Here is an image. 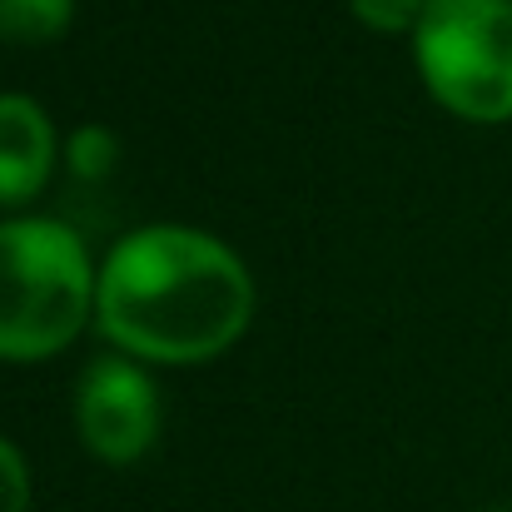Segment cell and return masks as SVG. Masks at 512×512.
<instances>
[{"label": "cell", "mask_w": 512, "mask_h": 512, "mask_svg": "<svg viewBox=\"0 0 512 512\" xmlns=\"http://www.w3.org/2000/svg\"><path fill=\"white\" fill-rule=\"evenodd\" d=\"M100 274L65 219L0 224V358H45L85 329Z\"/></svg>", "instance_id": "obj_2"}, {"label": "cell", "mask_w": 512, "mask_h": 512, "mask_svg": "<svg viewBox=\"0 0 512 512\" xmlns=\"http://www.w3.org/2000/svg\"><path fill=\"white\" fill-rule=\"evenodd\" d=\"M30 508V473L25 458L10 438H0V512H25Z\"/></svg>", "instance_id": "obj_9"}, {"label": "cell", "mask_w": 512, "mask_h": 512, "mask_svg": "<svg viewBox=\"0 0 512 512\" xmlns=\"http://www.w3.org/2000/svg\"><path fill=\"white\" fill-rule=\"evenodd\" d=\"M80 443L105 463H135L160 433V388L130 358H95L75 388Z\"/></svg>", "instance_id": "obj_4"}, {"label": "cell", "mask_w": 512, "mask_h": 512, "mask_svg": "<svg viewBox=\"0 0 512 512\" xmlns=\"http://www.w3.org/2000/svg\"><path fill=\"white\" fill-rule=\"evenodd\" d=\"M55 165V125L30 95H0V204L40 194Z\"/></svg>", "instance_id": "obj_5"}, {"label": "cell", "mask_w": 512, "mask_h": 512, "mask_svg": "<svg viewBox=\"0 0 512 512\" xmlns=\"http://www.w3.org/2000/svg\"><path fill=\"white\" fill-rule=\"evenodd\" d=\"M413 55L448 110L468 120L512 115V0H428Z\"/></svg>", "instance_id": "obj_3"}, {"label": "cell", "mask_w": 512, "mask_h": 512, "mask_svg": "<svg viewBox=\"0 0 512 512\" xmlns=\"http://www.w3.org/2000/svg\"><path fill=\"white\" fill-rule=\"evenodd\" d=\"M75 15V0H0V40L45 45Z\"/></svg>", "instance_id": "obj_6"}, {"label": "cell", "mask_w": 512, "mask_h": 512, "mask_svg": "<svg viewBox=\"0 0 512 512\" xmlns=\"http://www.w3.org/2000/svg\"><path fill=\"white\" fill-rule=\"evenodd\" d=\"M348 5L373 30H408V25H418V15H423L428 0H348Z\"/></svg>", "instance_id": "obj_8"}, {"label": "cell", "mask_w": 512, "mask_h": 512, "mask_svg": "<svg viewBox=\"0 0 512 512\" xmlns=\"http://www.w3.org/2000/svg\"><path fill=\"white\" fill-rule=\"evenodd\" d=\"M105 339L125 353L194 363L239 339L254 314V279L229 244L184 224H145L125 234L95 284Z\"/></svg>", "instance_id": "obj_1"}, {"label": "cell", "mask_w": 512, "mask_h": 512, "mask_svg": "<svg viewBox=\"0 0 512 512\" xmlns=\"http://www.w3.org/2000/svg\"><path fill=\"white\" fill-rule=\"evenodd\" d=\"M115 160H120V140H115L105 125H85V130H75V140H70V165H75V174L100 179V174L115 170Z\"/></svg>", "instance_id": "obj_7"}]
</instances>
